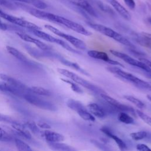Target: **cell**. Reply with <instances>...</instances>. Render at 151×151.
<instances>
[{"label":"cell","instance_id":"obj_12","mask_svg":"<svg viewBox=\"0 0 151 151\" xmlns=\"http://www.w3.org/2000/svg\"><path fill=\"white\" fill-rule=\"evenodd\" d=\"M16 34L24 41L28 42H32L38 48H39L42 51H49L51 49V48L48 46L47 44L44 43L43 42L41 41L40 40L34 38L31 36L22 32H17Z\"/></svg>","mask_w":151,"mask_h":151},{"label":"cell","instance_id":"obj_46","mask_svg":"<svg viewBox=\"0 0 151 151\" xmlns=\"http://www.w3.org/2000/svg\"><path fill=\"white\" fill-rule=\"evenodd\" d=\"M146 97H147V99L151 101V95H147Z\"/></svg>","mask_w":151,"mask_h":151},{"label":"cell","instance_id":"obj_18","mask_svg":"<svg viewBox=\"0 0 151 151\" xmlns=\"http://www.w3.org/2000/svg\"><path fill=\"white\" fill-rule=\"evenodd\" d=\"M0 78L3 80L4 81H5L12 86H14L24 91H25V92L28 91V87H27L25 84H24L23 83H22L21 81H19V80H16L15 78L8 76L6 74H2L1 73L0 74Z\"/></svg>","mask_w":151,"mask_h":151},{"label":"cell","instance_id":"obj_44","mask_svg":"<svg viewBox=\"0 0 151 151\" xmlns=\"http://www.w3.org/2000/svg\"><path fill=\"white\" fill-rule=\"evenodd\" d=\"M142 34L151 42V34H149V33H146V32H142Z\"/></svg>","mask_w":151,"mask_h":151},{"label":"cell","instance_id":"obj_47","mask_svg":"<svg viewBox=\"0 0 151 151\" xmlns=\"http://www.w3.org/2000/svg\"><path fill=\"white\" fill-rule=\"evenodd\" d=\"M148 21H149V22L151 24V18H149L148 19Z\"/></svg>","mask_w":151,"mask_h":151},{"label":"cell","instance_id":"obj_10","mask_svg":"<svg viewBox=\"0 0 151 151\" xmlns=\"http://www.w3.org/2000/svg\"><path fill=\"white\" fill-rule=\"evenodd\" d=\"M100 96L102 97V99L106 103H107L109 104H110L114 109L120 110V111H129V112H132V113H133L134 111V110H133V108L121 103L117 100L108 96L107 94H106L104 93H100Z\"/></svg>","mask_w":151,"mask_h":151},{"label":"cell","instance_id":"obj_42","mask_svg":"<svg viewBox=\"0 0 151 151\" xmlns=\"http://www.w3.org/2000/svg\"><path fill=\"white\" fill-rule=\"evenodd\" d=\"M139 60H140L142 62L144 63L147 66H149L150 68H151V61H150V60H147L146 58H139Z\"/></svg>","mask_w":151,"mask_h":151},{"label":"cell","instance_id":"obj_45","mask_svg":"<svg viewBox=\"0 0 151 151\" xmlns=\"http://www.w3.org/2000/svg\"><path fill=\"white\" fill-rule=\"evenodd\" d=\"M8 3L7 0H0V5L8 6Z\"/></svg>","mask_w":151,"mask_h":151},{"label":"cell","instance_id":"obj_26","mask_svg":"<svg viewBox=\"0 0 151 151\" xmlns=\"http://www.w3.org/2000/svg\"><path fill=\"white\" fill-rule=\"evenodd\" d=\"M28 90L29 93L38 94V95H41V96H50L51 95V92L48 90L41 87L32 86V87H28Z\"/></svg>","mask_w":151,"mask_h":151},{"label":"cell","instance_id":"obj_21","mask_svg":"<svg viewBox=\"0 0 151 151\" xmlns=\"http://www.w3.org/2000/svg\"><path fill=\"white\" fill-rule=\"evenodd\" d=\"M6 49L7 50V51L11 54L12 56H14L15 58H17L18 60L24 62L25 63H29V60L27 58V57L23 54L20 51H19L18 50H17V48L11 47V46H9L7 45L6 47Z\"/></svg>","mask_w":151,"mask_h":151},{"label":"cell","instance_id":"obj_28","mask_svg":"<svg viewBox=\"0 0 151 151\" xmlns=\"http://www.w3.org/2000/svg\"><path fill=\"white\" fill-rule=\"evenodd\" d=\"M118 120L124 124H132L134 123V119L125 111H120L117 115Z\"/></svg>","mask_w":151,"mask_h":151},{"label":"cell","instance_id":"obj_5","mask_svg":"<svg viewBox=\"0 0 151 151\" xmlns=\"http://www.w3.org/2000/svg\"><path fill=\"white\" fill-rule=\"evenodd\" d=\"M33 34H34L35 36L45 40L48 42H53V43H55L58 45H60V46H61L62 47H63L64 49L67 50L68 51H70L71 52L73 53H76V54H80L78 51H77V50H76L74 48H73V47H71L68 44H67L66 42H65L64 41L58 39V38H56L54 37H52V35L41 31L40 29H29Z\"/></svg>","mask_w":151,"mask_h":151},{"label":"cell","instance_id":"obj_17","mask_svg":"<svg viewBox=\"0 0 151 151\" xmlns=\"http://www.w3.org/2000/svg\"><path fill=\"white\" fill-rule=\"evenodd\" d=\"M42 136L47 142H63L64 140V137L61 134L50 130L44 131L42 133Z\"/></svg>","mask_w":151,"mask_h":151},{"label":"cell","instance_id":"obj_4","mask_svg":"<svg viewBox=\"0 0 151 151\" xmlns=\"http://www.w3.org/2000/svg\"><path fill=\"white\" fill-rule=\"evenodd\" d=\"M57 71L60 74H62L63 76L75 82L76 83L82 86L83 87L88 89L89 90H90L91 91L94 93H104V91L99 87L87 81V80H84V78L80 77L79 76H78L77 74H76L73 72H71L70 71H68V70H66L64 68H58Z\"/></svg>","mask_w":151,"mask_h":151},{"label":"cell","instance_id":"obj_9","mask_svg":"<svg viewBox=\"0 0 151 151\" xmlns=\"http://www.w3.org/2000/svg\"><path fill=\"white\" fill-rule=\"evenodd\" d=\"M0 17L9 21V22H11L14 24L17 25L18 26H20L24 28H26L28 29H41L40 27L35 25V24L29 21H26L25 19H23L22 18L17 17L15 16H13L12 15L6 14L4 11H1V9H0Z\"/></svg>","mask_w":151,"mask_h":151},{"label":"cell","instance_id":"obj_22","mask_svg":"<svg viewBox=\"0 0 151 151\" xmlns=\"http://www.w3.org/2000/svg\"><path fill=\"white\" fill-rule=\"evenodd\" d=\"M49 147L54 150H61V151H73L76 149L65 143L57 142H47Z\"/></svg>","mask_w":151,"mask_h":151},{"label":"cell","instance_id":"obj_37","mask_svg":"<svg viewBox=\"0 0 151 151\" xmlns=\"http://www.w3.org/2000/svg\"><path fill=\"white\" fill-rule=\"evenodd\" d=\"M0 122L8 123H11L12 124L18 123L17 120L12 119V117L8 116L1 114V113H0Z\"/></svg>","mask_w":151,"mask_h":151},{"label":"cell","instance_id":"obj_19","mask_svg":"<svg viewBox=\"0 0 151 151\" xmlns=\"http://www.w3.org/2000/svg\"><path fill=\"white\" fill-rule=\"evenodd\" d=\"M12 126L19 136L25 139H31V134L28 131V129L24 124H22L18 122L15 124H12Z\"/></svg>","mask_w":151,"mask_h":151},{"label":"cell","instance_id":"obj_15","mask_svg":"<svg viewBox=\"0 0 151 151\" xmlns=\"http://www.w3.org/2000/svg\"><path fill=\"white\" fill-rule=\"evenodd\" d=\"M114 8V9L125 19L130 20L131 15L128 11L117 0H106Z\"/></svg>","mask_w":151,"mask_h":151},{"label":"cell","instance_id":"obj_3","mask_svg":"<svg viewBox=\"0 0 151 151\" xmlns=\"http://www.w3.org/2000/svg\"><path fill=\"white\" fill-rule=\"evenodd\" d=\"M88 25L97 32H99L100 33L114 40L115 41L124 45H126L129 48H132L133 49L135 48V46L126 38L109 27L103 25L93 23H88Z\"/></svg>","mask_w":151,"mask_h":151},{"label":"cell","instance_id":"obj_41","mask_svg":"<svg viewBox=\"0 0 151 151\" xmlns=\"http://www.w3.org/2000/svg\"><path fill=\"white\" fill-rule=\"evenodd\" d=\"M37 126L42 129H50L51 128V126L50 124H48V123H45V122H40L37 123Z\"/></svg>","mask_w":151,"mask_h":151},{"label":"cell","instance_id":"obj_29","mask_svg":"<svg viewBox=\"0 0 151 151\" xmlns=\"http://www.w3.org/2000/svg\"><path fill=\"white\" fill-rule=\"evenodd\" d=\"M77 113L81 117V118H82L84 120L90 121V122L95 121L94 116L91 113H89L88 111H87V109L79 110Z\"/></svg>","mask_w":151,"mask_h":151},{"label":"cell","instance_id":"obj_39","mask_svg":"<svg viewBox=\"0 0 151 151\" xmlns=\"http://www.w3.org/2000/svg\"><path fill=\"white\" fill-rule=\"evenodd\" d=\"M136 149L139 151H151V149L145 144H138L136 146Z\"/></svg>","mask_w":151,"mask_h":151},{"label":"cell","instance_id":"obj_6","mask_svg":"<svg viewBox=\"0 0 151 151\" xmlns=\"http://www.w3.org/2000/svg\"><path fill=\"white\" fill-rule=\"evenodd\" d=\"M44 27L45 28H47V29H48L49 31H50L51 32L54 33V34H55L61 38H63L64 39H65V40H67V41L70 42L76 48H77L79 50H85L86 49V45L84 43V42L82 40H81L74 36H72L71 35L65 34L51 25L46 24L44 25Z\"/></svg>","mask_w":151,"mask_h":151},{"label":"cell","instance_id":"obj_30","mask_svg":"<svg viewBox=\"0 0 151 151\" xmlns=\"http://www.w3.org/2000/svg\"><path fill=\"white\" fill-rule=\"evenodd\" d=\"M14 142L15 144V146L19 150H23V151H31L32 150V149L30 147V146L26 143L25 142H23L19 139L15 138L14 139Z\"/></svg>","mask_w":151,"mask_h":151},{"label":"cell","instance_id":"obj_23","mask_svg":"<svg viewBox=\"0 0 151 151\" xmlns=\"http://www.w3.org/2000/svg\"><path fill=\"white\" fill-rule=\"evenodd\" d=\"M60 61L61 62L64 64V65H65L68 67H70L78 71H79L80 73H81V74H84L86 76H90V74L87 71H86L85 70H84L83 68H82L77 63H74V62H71V61H68L64 58H61L60 59Z\"/></svg>","mask_w":151,"mask_h":151},{"label":"cell","instance_id":"obj_1","mask_svg":"<svg viewBox=\"0 0 151 151\" xmlns=\"http://www.w3.org/2000/svg\"><path fill=\"white\" fill-rule=\"evenodd\" d=\"M37 18L40 19H47L51 22H54L63 25L77 33H79L80 34H82L86 36H88L91 35V32L86 29L83 25H80V24L77 23L74 21H71L64 17H63L52 13L43 11L41 9L39 10L37 14Z\"/></svg>","mask_w":151,"mask_h":151},{"label":"cell","instance_id":"obj_20","mask_svg":"<svg viewBox=\"0 0 151 151\" xmlns=\"http://www.w3.org/2000/svg\"><path fill=\"white\" fill-rule=\"evenodd\" d=\"M87 108L90 112L96 117L99 118H103L106 116L104 110L97 103H90L87 105Z\"/></svg>","mask_w":151,"mask_h":151},{"label":"cell","instance_id":"obj_14","mask_svg":"<svg viewBox=\"0 0 151 151\" xmlns=\"http://www.w3.org/2000/svg\"><path fill=\"white\" fill-rule=\"evenodd\" d=\"M72 4L78 6L93 17H97V14L92 6L86 0H67Z\"/></svg>","mask_w":151,"mask_h":151},{"label":"cell","instance_id":"obj_27","mask_svg":"<svg viewBox=\"0 0 151 151\" xmlns=\"http://www.w3.org/2000/svg\"><path fill=\"white\" fill-rule=\"evenodd\" d=\"M124 98L126 99L127 101L134 104L137 108L140 109H143L146 107L145 104L140 100L139 99L130 95H125L124 96Z\"/></svg>","mask_w":151,"mask_h":151},{"label":"cell","instance_id":"obj_35","mask_svg":"<svg viewBox=\"0 0 151 151\" xmlns=\"http://www.w3.org/2000/svg\"><path fill=\"white\" fill-rule=\"evenodd\" d=\"M62 80L64 81V82L69 84L70 85L71 89L74 91H75L77 93H83V91L82 90V89L77 84V83L73 81L72 80H65V79H62Z\"/></svg>","mask_w":151,"mask_h":151},{"label":"cell","instance_id":"obj_32","mask_svg":"<svg viewBox=\"0 0 151 151\" xmlns=\"http://www.w3.org/2000/svg\"><path fill=\"white\" fill-rule=\"evenodd\" d=\"M136 114L138 115V116L143 121H144L146 124L151 126V117L150 116L144 113L143 111H142L140 110H136Z\"/></svg>","mask_w":151,"mask_h":151},{"label":"cell","instance_id":"obj_31","mask_svg":"<svg viewBox=\"0 0 151 151\" xmlns=\"http://www.w3.org/2000/svg\"><path fill=\"white\" fill-rule=\"evenodd\" d=\"M130 137L134 140H140L146 138L147 136V133L146 131L141 130L136 132H133L130 134Z\"/></svg>","mask_w":151,"mask_h":151},{"label":"cell","instance_id":"obj_16","mask_svg":"<svg viewBox=\"0 0 151 151\" xmlns=\"http://www.w3.org/2000/svg\"><path fill=\"white\" fill-rule=\"evenodd\" d=\"M100 130L106 135H107L109 137L111 138L116 143L119 148L121 150H127V145L124 142V141L123 140H122L120 137H119L117 136L114 134L107 127H103Z\"/></svg>","mask_w":151,"mask_h":151},{"label":"cell","instance_id":"obj_38","mask_svg":"<svg viewBox=\"0 0 151 151\" xmlns=\"http://www.w3.org/2000/svg\"><path fill=\"white\" fill-rule=\"evenodd\" d=\"M97 5L99 6V7L104 12H110V13H111L112 12V11H111V9H110L108 6H106L105 4H103L102 2H99L97 3Z\"/></svg>","mask_w":151,"mask_h":151},{"label":"cell","instance_id":"obj_25","mask_svg":"<svg viewBox=\"0 0 151 151\" xmlns=\"http://www.w3.org/2000/svg\"><path fill=\"white\" fill-rule=\"evenodd\" d=\"M17 2L26 3L35 6L40 9H44L47 7V5L41 0H13Z\"/></svg>","mask_w":151,"mask_h":151},{"label":"cell","instance_id":"obj_36","mask_svg":"<svg viewBox=\"0 0 151 151\" xmlns=\"http://www.w3.org/2000/svg\"><path fill=\"white\" fill-rule=\"evenodd\" d=\"M90 142L93 145H94L96 147H98L99 149H100L102 150H109L111 149L110 148H109V146H107L103 143L99 142L98 140H96L95 139H91Z\"/></svg>","mask_w":151,"mask_h":151},{"label":"cell","instance_id":"obj_11","mask_svg":"<svg viewBox=\"0 0 151 151\" xmlns=\"http://www.w3.org/2000/svg\"><path fill=\"white\" fill-rule=\"evenodd\" d=\"M87 54L93 58L104 61V62L107 63L111 65H113L116 66L120 65V66L123 67V65L119 61H117L110 58L107 54H106L103 51H100L97 50H89L87 51Z\"/></svg>","mask_w":151,"mask_h":151},{"label":"cell","instance_id":"obj_13","mask_svg":"<svg viewBox=\"0 0 151 151\" xmlns=\"http://www.w3.org/2000/svg\"><path fill=\"white\" fill-rule=\"evenodd\" d=\"M0 91L19 97H23V95L27 93L25 91L4 81H0Z\"/></svg>","mask_w":151,"mask_h":151},{"label":"cell","instance_id":"obj_7","mask_svg":"<svg viewBox=\"0 0 151 151\" xmlns=\"http://www.w3.org/2000/svg\"><path fill=\"white\" fill-rule=\"evenodd\" d=\"M22 97L29 103L42 109L50 111H55L57 110V107L54 104L42 100L35 95L32 94V93H26L23 95Z\"/></svg>","mask_w":151,"mask_h":151},{"label":"cell","instance_id":"obj_33","mask_svg":"<svg viewBox=\"0 0 151 151\" xmlns=\"http://www.w3.org/2000/svg\"><path fill=\"white\" fill-rule=\"evenodd\" d=\"M12 137L4 130L2 128L0 127V141L1 142H10L12 140Z\"/></svg>","mask_w":151,"mask_h":151},{"label":"cell","instance_id":"obj_24","mask_svg":"<svg viewBox=\"0 0 151 151\" xmlns=\"http://www.w3.org/2000/svg\"><path fill=\"white\" fill-rule=\"evenodd\" d=\"M66 105L72 110H74L76 112L81 110L82 109H86V107L79 101L74 100V99H68L66 101Z\"/></svg>","mask_w":151,"mask_h":151},{"label":"cell","instance_id":"obj_2","mask_svg":"<svg viewBox=\"0 0 151 151\" xmlns=\"http://www.w3.org/2000/svg\"><path fill=\"white\" fill-rule=\"evenodd\" d=\"M106 69L108 71L110 72L111 73L133 84L134 85L140 88L151 90V82L144 81L139 78V77L135 76L134 75L132 74V73L123 71L117 67L110 66L107 67Z\"/></svg>","mask_w":151,"mask_h":151},{"label":"cell","instance_id":"obj_40","mask_svg":"<svg viewBox=\"0 0 151 151\" xmlns=\"http://www.w3.org/2000/svg\"><path fill=\"white\" fill-rule=\"evenodd\" d=\"M126 5L130 9H134L136 7V4L134 0H123Z\"/></svg>","mask_w":151,"mask_h":151},{"label":"cell","instance_id":"obj_8","mask_svg":"<svg viewBox=\"0 0 151 151\" xmlns=\"http://www.w3.org/2000/svg\"><path fill=\"white\" fill-rule=\"evenodd\" d=\"M110 52L113 55L117 57V58H120L121 60H123L125 63H127L128 64L131 65L134 67H137V68H139L143 70V71L147 72V73H151V68H150L149 66H147L146 64L142 62L141 61L137 60L130 57L129 55H127L125 53L119 52L117 51L110 50Z\"/></svg>","mask_w":151,"mask_h":151},{"label":"cell","instance_id":"obj_34","mask_svg":"<svg viewBox=\"0 0 151 151\" xmlns=\"http://www.w3.org/2000/svg\"><path fill=\"white\" fill-rule=\"evenodd\" d=\"M24 124L28 129H29L32 133L36 134L38 133L39 132V129L38 126L36 123H35L34 122H31V121H27L25 122Z\"/></svg>","mask_w":151,"mask_h":151},{"label":"cell","instance_id":"obj_43","mask_svg":"<svg viewBox=\"0 0 151 151\" xmlns=\"http://www.w3.org/2000/svg\"><path fill=\"white\" fill-rule=\"evenodd\" d=\"M8 27L6 24L3 23L1 20H0V29L2 30H6L8 29Z\"/></svg>","mask_w":151,"mask_h":151},{"label":"cell","instance_id":"obj_48","mask_svg":"<svg viewBox=\"0 0 151 151\" xmlns=\"http://www.w3.org/2000/svg\"><path fill=\"white\" fill-rule=\"evenodd\" d=\"M148 74H149V76L150 77H151V73H148Z\"/></svg>","mask_w":151,"mask_h":151}]
</instances>
